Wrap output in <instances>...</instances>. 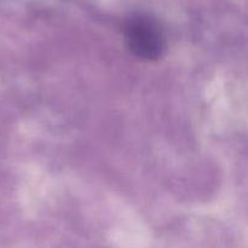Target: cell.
<instances>
[{
	"instance_id": "cell-1",
	"label": "cell",
	"mask_w": 248,
	"mask_h": 248,
	"mask_svg": "<svg viewBox=\"0 0 248 248\" xmlns=\"http://www.w3.org/2000/svg\"><path fill=\"white\" fill-rule=\"evenodd\" d=\"M128 50L140 60L154 61L166 50V38L160 24L147 15H133L125 24Z\"/></svg>"
}]
</instances>
